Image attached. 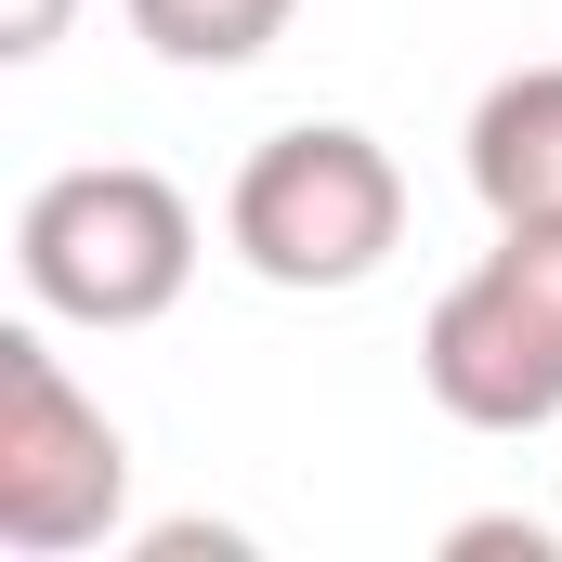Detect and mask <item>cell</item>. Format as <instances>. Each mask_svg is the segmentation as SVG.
Masks as SVG:
<instances>
[{
    "mask_svg": "<svg viewBox=\"0 0 562 562\" xmlns=\"http://www.w3.org/2000/svg\"><path fill=\"white\" fill-rule=\"evenodd\" d=\"M223 236H236V262L262 288H367L406 249V170L353 119L262 132L249 170H236V196H223Z\"/></svg>",
    "mask_w": 562,
    "mask_h": 562,
    "instance_id": "cell-2",
    "label": "cell"
},
{
    "mask_svg": "<svg viewBox=\"0 0 562 562\" xmlns=\"http://www.w3.org/2000/svg\"><path fill=\"white\" fill-rule=\"evenodd\" d=\"M419 380L458 431H550L562 419V210L497 223V249L431 301Z\"/></svg>",
    "mask_w": 562,
    "mask_h": 562,
    "instance_id": "cell-3",
    "label": "cell"
},
{
    "mask_svg": "<svg viewBox=\"0 0 562 562\" xmlns=\"http://www.w3.org/2000/svg\"><path fill=\"white\" fill-rule=\"evenodd\" d=\"M66 40V0H0V66H40Z\"/></svg>",
    "mask_w": 562,
    "mask_h": 562,
    "instance_id": "cell-7",
    "label": "cell"
},
{
    "mask_svg": "<svg viewBox=\"0 0 562 562\" xmlns=\"http://www.w3.org/2000/svg\"><path fill=\"white\" fill-rule=\"evenodd\" d=\"M119 510H132L119 419L66 380V353L40 327H0V550L66 562L92 537H119Z\"/></svg>",
    "mask_w": 562,
    "mask_h": 562,
    "instance_id": "cell-4",
    "label": "cell"
},
{
    "mask_svg": "<svg viewBox=\"0 0 562 562\" xmlns=\"http://www.w3.org/2000/svg\"><path fill=\"white\" fill-rule=\"evenodd\" d=\"M13 276L66 327H157L196 288V196L170 170H144V157L53 170L13 210Z\"/></svg>",
    "mask_w": 562,
    "mask_h": 562,
    "instance_id": "cell-1",
    "label": "cell"
},
{
    "mask_svg": "<svg viewBox=\"0 0 562 562\" xmlns=\"http://www.w3.org/2000/svg\"><path fill=\"white\" fill-rule=\"evenodd\" d=\"M288 13L301 0H132V26H144L157 66H262L288 40Z\"/></svg>",
    "mask_w": 562,
    "mask_h": 562,
    "instance_id": "cell-6",
    "label": "cell"
},
{
    "mask_svg": "<svg viewBox=\"0 0 562 562\" xmlns=\"http://www.w3.org/2000/svg\"><path fill=\"white\" fill-rule=\"evenodd\" d=\"M471 196H484L497 223L562 210V66H510V79L471 105Z\"/></svg>",
    "mask_w": 562,
    "mask_h": 562,
    "instance_id": "cell-5",
    "label": "cell"
}]
</instances>
